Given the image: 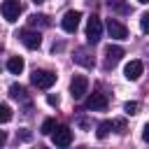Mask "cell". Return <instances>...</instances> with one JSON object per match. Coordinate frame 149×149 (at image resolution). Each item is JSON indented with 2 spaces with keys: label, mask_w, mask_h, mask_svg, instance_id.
Here are the masks:
<instances>
[{
  "label": "cell",
  "mask_w": 149,
  "mask_h": 149,
  "mask_svg": "<svg viewBox=\"0 0 149 149\" xmlns=\"http://www.w3.org/2000/svg\"><path fill=\"white\" fill-rule=\"evenodd\" d=\"M30 81H33V86L47 91V88H51L56 84V72H51V70H35L30 74Z\"/></svg>",
  "instance_id": "obj_1"
},
{
  "label": "cell",
  "mask_w": 149,
  "mask_h": 149,
  "mask_svg": "<svg viewBox=\"0 0 149 149\" xmlns=\"http://www.w3.org/2000/svg\"><path fill=\"white\" fill-rule=\"evenodd\" d=\"M86 91H88V79L84 74H74L72 81H70V95L74 100H81L86 95Z\"/></svg>",
  "instance_id": "obj_2"
},
{
  "label": "cell",
  "mask_w": 149,
  "mask_h": 149,
  "mask_svg": "<svg viewBox=\"0 0 149 149\" xmlns=\"http://www.w3.org/2000/svg\"><path fill=\"white\" fill-rule=\"evenodd\" d=\"M0 12H2L5 21L14 23V21L19 19V14H21V2H19V0H2V5H0Z\"/></svg>",
  "instance_id": "obj_3"
},
{
  "label": "cell",
  "mask_w": 149,
  "mask_h": 149,
  "mask_svg": "<svg viewBox=\"0 0 149 149\" xmlns=\"http://www.w3.org/2000/svg\"><path fill=\"white\" fill-rule=\"evenodd\" d=\"M100 37H102V21L98 16H91L86 23V40H88V44H95Z\"/></svg>",
  "instance_id": "obj_4"
},
{
  "label": "cell",
  "mask_w": 149,
  "mask_h": 149,
  "mask_svg": "<svg viewBox=\"0 0 149 149\" xmlns=\"http://www.w3.org/2000/svg\"><path fill=\"white\" fill-rule=\"evenodd\" d=\"M19 40L23 42V47H26V49H37V47L42 44V37H40V33H35V30H30V28H23V30H19Z\"/></svg>",
  "instance_id": "obj_5"
},
{
  "label": "cell",
  "mask_w": 149,
  "mask_h": 149,
  "mask_svg": "<svg viewBox=\"0 0 149 149\" xmlns=\"http://www.w3.org/2000/svg\"><path fill=\"white\" fill-rule=\"evenodd\" d=\"M79 19H81V12H77V9L65 12V16L61 19L63 30H65V33H74V30H77V26H79Z\"/></svg>",
  "instance_id": "obj_6"
},
{
  "label": "cell",
  "mask_w": 149,
  "mask_h": 149,
  "mask_svg": "<svg viewBox=\"0 0 149 149\" xmlns=\"http://www.w3.org/2000/svg\"><path fill=\"white\" fill-rule=\"evenodd\" d=\"M86 109L105 112V109H107V95H105V93H91V95L86 98Z\"/></svg>",
  "instance_id": "obj_7"
},
{
  "label": "cell",
  "mask_w": 149,
  "mask_h": 149,
  "mask_svg": "<svg viewBox=\"0 0 149 149\" xmlns=\"http://www.w3.org/2000/svg\"><path fill=\"white\" fill-rule=\"evenodd\" d=\"M51 135H54V144H56V147H70V144H72V130H70L68 126L56 128Z\"/></svg>",
  "instance_id": "obj_8"
},
{
  "label": "cell",
  "mask_w": 149,
  "mask_h": 149,
  "mask_svg": "<svg viewBox=\"0 0 149 149\" xmlns=\"http://www.w3.org/2000/svg\"><path fill=\"white\" fill-rule=\"evenodd\" d=\"M107 33L114 37V40H126L128 37V28L123 23H119L116 19H107Z\"/></svg>",
  "instance_id": "obj_9"
},
{
  "label": "cell",
  "mask_w": 149,
  "mask_h": 149,
  "mask_svg": "<svg viewBox=\"0 0 149 149\" xmlns=\"http://www.w3.org/2000/svg\"><path fill=\"white\" fill-rule=\"evenodd\" d=\"M142 70H144L142 61H130V63H126L123 74H126V79H128V81H137V79L142 77Z\"/></svg>",
  "instance_id": "obj_10"
},
{
  "label": "cell",
  "mask_w": 149,
  "mask_h": 149,
  "mask_svg": "<svg viewBox=\"0 0 149 149\" xmlns=\"http://www.w3.org/2000/svg\"><path fill=\"white\" fill-rule=\"evenodd\" d=\"M121 56H123V49H121L119 44H109V47L105 49V61H107V65H116V63L121 61Z\"/></svg>",
  "instance_id": "obj_11"
},
{
  "label": "cell",
  "mask_w": 149,
  "mask_h": 149,
  "mask_svg": "<svg viewBox=\"0 0 149 149\" xmlns=\"http://www.w3.org/2000/svg\"><path fill=\"white\" fill-rule=\"evenodd\" d=\"M23 68H26V63H23V58H21V56H12V58L7 61V70H9L12 74H21V72H23Z\"/></svg>",
  "instance_id": "obj_12"
},
{
  "label": "cell",
  "mask_w": 149,
  "mask_h": 149,
  "mask_svg": "<svg viewBox=\"0 0 149 149\" xmlns=\"http://www.w3.org/2000/svg\"><path fill=\"white\" fill-rule=\"evenodd\" d=\"M28 23L33 26V28H49L51 26V21H49V16H44V14H30V19H28Z\"/></svg>",
  "instance_id": "obj_13"
},
{
  "label": "cell",
  "mask_w": 149,
  "mask_h": 149,
  "mask_svg": "<svg viewBox=\"0 0 149 149\" xmlns=\"http://www.w3.org/2000/svg\"><path fill=\"white\" fill-rule=\"evenodd\" d=\"M107 7L116 14H130V7L123 2V0H107Z\"/></svg>",
  "instance_id": "obj_14"
},
{
  "label": "cell",
  "mask_w": 149,
  "mask_h": 149,
  "mask_svg": "<svg viewBox=\"0 0 149 149\" xmlns=\"http://www.w3.org/2000/svg\"><path fill=\"white\" fill-rule=\"evenodd\" d=\"M9 95H12L14 100H23V98H26V88H23L21 84H12V86H9Z\"/></svg>",
  "instance_id": "obj_15"
},
{
  "label": "cell",
  "mask_w": 149,
  "mask_h": 149,
  "mask_svg": "<svg viewBox=\"0 0 149 149\" xmlns=\"http://www.w3.org/2000/svg\"><path fill=\"white\" fill-rule=\"evenodd\" d=\"M109 130H112V121H102L100 126H98V130H95V135L102 140V137H107L109 135Z\"/></svg>",
  "instance_id": "obj_16"
},
{
  "label": "cell",
  "mask_w": 149,
  "mask_h": 149,
  "mask_svg": "<svg viewBox=\"0 0 149 149\" xmlns=\"http://www.w3.org/2000/svg\"><path fill=\"white\" fill-rule=\"evenodd\" d=\"M9 119H12V107L5 105V102H0V123H7Z\"/></svg>",
  "instance_id": "obj_17"
},
{
  "label": "cell",
  "mask_w": 149,
  "mask_h": 149,
  "mask_svg": "<svg viewBox=\"0 0 149 149\" xmlns=\"http://www.w3.org/2000/svg\"><path fill=\"white\" fill-rule=\"evenodd\" d=\"M56 128H58V126H56V119H44V123H42V133H44V135H51Z\"/></svg>",
  "instance_id": "obj_18"
},
{
  "label": "cell",
  "mask_w": 149,
  "mask_h": 149,
  "mask_svg": "<svg viewBox=\"0 0 149 149\" xmlns=\"http://www.w3.org/2000/svg\"><path fill=\"white\" fill-rule=\"evenodd\" d=\"M137 109H140V105H137L135 100H128V102L123 105V112H126V114H137Z\"/></svg>",
  "instance_id": "obj_19"
},
{
  "label": "cell",
  "mask_w": 149,
  "mask_h": 149,
  "mask_svg": "<svg viewBox=\"0 0 149 149\" xmlns=\"http://www.w3.org/2000/svg\"><path fill=\"white\" fill-rule=\"evenodd\" d=\"M86 56H88V54H86L84 49H79L74 58H77V63H81V65H91V58H86Z\"/></svg>",
  "instance_id": "obj_20"
},
{
  "label": "cell",
  "mask_w": 149,
  "mask_h": 149,
  "mask_svg": "<svg viewBox=\"0 0 149 149\" xmlns=\"http://www.w3.org/2000/svg\"><path fill=\"white\" fill-rule=\"evenodd\" d=\"M112 130H116V133H126V121H123V119H114V121H112Z\"/></svg>",
  "instance_id": "obj_21"
},
{
  "label": "cell",
  "mask_w": 149,
  "mask_h": 149,
  "mask_svg": "<svg viewBox=\"0 0 149 149\" xmlns=\"http://www.w3.org/2000/svg\"><path fill=\"white\" fill-rule=\"evenodd\" d=\"M140 28H142V33H144V35H149V12L140 16Z\"/></svg>",
  "instance_id": "obj_22"
},
{
  "label": "cell",
  "mask_w": 149,
  "mask_h": 149,
  "mask_svg": "<svg viewBox=\"0 0 149 149\" xmlns=\"http://www.w3.org/2000/svg\"><path fill=\"white\" fill-rule=\"evenodd\" d=\"M47 102H49V105H54V107H58L61 98H58V95H54V93H49V95H47Z\"/></svg>",
  "instance_id": "obj_23"
},
{
  "label": "cell",
  "mask_w": 149,
  "mask_h": 149,
  "mask_svg": "<svg viewBox=\"0 0 149 149\" xmlns=\"http://www.w3.org/2000/svg\"><path fill=\"white\" fill-rule=\"evenodd\" d=\"M142 140L149 144V123H144V126H142Z\"/></svg>",
  "instance_id": "obj_24"
},
{
  "label": "cell",
  "mask_w": 149,
  "mask_h": 149,
  "mask_svg": "<svg viewBox=\"0 0 149 149\" xmlns=\"http://www.w3.org/2000/svg\"><path fill=\"white\" fill-rule=\"evenodd\" d=\"M5 142H7V133H5V130H0V147H2Z\"/></svg>",
  "instance_id": "obj_25"
},
{
  "label": "cell",
  "mask_w": 149,
  "mask_h": 149,
  "mask_svg": "<svg viewBox=\"0 0 149 149\" xmlns=\"http://www.w3.org/2000/svg\"><path fill=\"white\" fill-rule=\"evenodd\" d=\"M137 2H142V5H147V2H149V0H137Z\"/></svg>",
  "instance_id": "obj_26"
},
{
  "label": "cell",
  "mask_w": 149,
  "mask_h": 149,
  "mask_svg": "<svg viewBox=\"0 0 149 149\" xmlns=\"http://www.w3.org/2000/svg\"><path fill=\"white\" fill-rule=\"evenodd\" d=\"M35 2H42V0H35Z\"/></svg>",
  "instance_id": "obj_27"
}]
</instances>
